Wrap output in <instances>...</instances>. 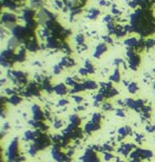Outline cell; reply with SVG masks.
Instances as JSON below:
<instances>
[{
	"mask_svg": "<svg viewBox=\"0 0 155 162\" xmlns=\"http://www.w3.org/2000/svg\"><path fill=\"white\" fill-rule=\"evenodd\" d=\"M109 80L113 83H119L121 81V75H120V69L119 67H115L113 73L109 77Z\"/></svg>",
	"mask_w": 155,
	"mask_h": 162,
	"instance_id": "cell-9",
	"label": "cell"
},
{
	"mask_svg": "<svg viewBox=\"0 0 155 162\" xmlns=\"http://www.w3.org/2000/svg\"><path fill=\"white\" fill-rule=\"evenodd\" d=\"M70 103V101L68 99H61L60 101H59V106H66Z\"/></svg>",
	"mask_w": 155,
	"mask_h": 162,
	"instance_id": "cell-34",
	"label": "cell"
},
{
	"mask_svg": "<svg viewBox=\"0 0 155 162\" xmlns=\"http://www.w3.org/2000/svg\"><path fill=\"white\" fill-rule=\"evenodd\" d=\"M124 139H125V137H122V136H117V138H116V141L117 142H121L122 140H124Z\"/></svg>",
	"mask_w": 155,
	"mask_h": 162,
	"instance_id": "cell-38",
	"label": "cell"
},
{
	"mask_svg": "<svg viewBox=\"0 0 155 162\" xmlns=\"http://www.w3.org/2000/svg\"><path fill=\"white\" fill-rule=\"evenodd\" d=\"M100 129H101V124L94 123V122H92V121H89V122H87V123L84 124L83 132L88 135H91L92 133L97 132V131H99Z\"/></svg>",
	"mask_w": 155,
	"mask_h": 162,
	"instance_id": "cell-5",
	"label": "cell"
},
{
	"mask_svg": "<svg viewBox=\"0 0 155 162\" xmlns=\"http://www.w3.org/2000/svg\"><path fill=\"white\" fill-rule=\"evenodd\" d=\"M139 38H136V37H130V38H127L125 40V45L127 47V49H135L136 45H137V42H138Z\"/></svg>",
	"mask_w": 155,
	"mask_h": 162,
	"instance_id": "cell-12",
	"label": "cell"
},
{
	"mask_svg": "<svg viewBox=\"0 0 155 162\" xmlns=\"http://www.w3.org/2000/svg\"><path fill=\"white\" fill-rule=\"evenodd\" d=\"M93 99H94V101L99 102V103H103V102H105V96H103V94L99 93V92H98V93H97L96 95L93 97Z\"/></svg>",
	"mask_w": 155,
	"mask_h": 162,
	"instance_id": "cell-25",
	"label": "cell"
},
{
	"mask_svg": "<svg viewBox=\"0 0 155 162\" xmlns=\"http://www.w3.org/2000/svg\"><path fill=\"white\" fill-rule=\"evenodd\" d=\"M115 114H116L117 117H120V118H125L126 117V112L122 107H118L115 110Z\"/></svg>",
	"mask_w": 155,
	"mask_h": 162,
	"instance_id": "cell-28",
	"label": "cell"
},
{
	"mask_svg": "<svg viewBox=\"0 0 155 162\" xmlns=\"http://www.w3.org/2000/svg\"><path fill=\"white\" fill-rule=\"evenodd\" d=\"M141 114V120L142 121H147L149 120V119H151V115H152V107H151V105H145L144 107H142V110H141L140 112Z\"/></svg>",
	"mask_w": 155,
	"mask_h": 162,
	"instance_id": "cell-8",
	"label": "cell"
},
{
	"mask_svg": "<svg viewBox=\"0 0 155 162\" xmlns=\"http://www.w3.org/2000/svg\"><path fill=\"white\" fill-rule=\"evenodd\" d=\"M103 158L105 162H110V161H112V160L115 159V156L113 155V153H110V152H103Z\"/></svg>",
	"mask_w": 155,
	"mask_h": 162,
	"instance_id": "cell-23",
	"label": "cell"
},
{
	"mask_svg": "<svg viewBox=\"0 0 155 162\" xmlns=\"http://www.w3.org/2000/svg\"><path fill=\"white\" fill-rule=\"evenodd\" d=\"M101 108H103V111H105V112H112V111H114L113 104L108 101L103 102V104H101Z\"/></svg>",
	"mask_w": 155,
	"mask_h": 162,
	"instance_id": "cell-22",
	"label": "cell"
},
{
	"mask_svg": "<svg viewBox=\"0 0 155 162\" xmlns=\"http://www.w3.org/2000/svg\"><path fill=\"white\" fill-rule=\"evenodd\" d=\"M103 42H105V43H107V44H113V39H112V36H111V35L103 36Z\"/></svg>",
	"mask_w": 155,
	"mask_h": 162,
	"instance_id": "cell-30",
	"label": "cell"
},
{
	"mask_svg": "<svg viewBox=\"0 0 155 162\" xmlns=\"http://www.w3.org/2000/svg\"><path fill=\"white\" fill-rule=\"evenodd\" d=\"M145 105H146V101H145L144 99L138 98L137 100H135V106H134V110L133 111L136 112V113H140Z\"/></svg>",
	"mask_w": 155,
	"mask_h": 162,
	"instance_id": "cell-15",
	"label": "cell"
},
{
	"mask_svg": "<svg viewBox=\"0 0 155 162\" xmlns=\"http://www.w3.org/2000/svg\"><path fill=\"white\" fill-rule=\"evenodd\" d=\"M92 149H94L95 152H97V153H101V145H97V144H94V145L91 146Z\"/></svg>",
	"mask_w": 155,
	"mask_h": 162,
	"instance_id": "cell-35",
	"label": "cell"
},
{
	"mask_svg": "<svg viewBox=\"0 0 155 162\" xmlns=\"http://www.w3.org/2000/svg\"><path fill=\"white\" fill-rule=\"evenodd\" d=\"M73 99H74V101L76 102L77 104H80L81 102L83 101V97L79 96L78 94H76V95H74V96H73Z\"/></svg>",
	"mask_w": 155,
	"mask_h": 162,
	"instance_id": "cell-32",
	"label": "cell"
},
{
	"mask_svg": "<svg viewBox=\"0 0 155 162\" xmlns=\"http://www.w3.org/2000/svg\"><path fill=\"white\" fill-rule=\"evenodd\" d=\"M129 162H144L142 159H130Z\"/></svg>",
	"mask_w": 155,
	"mask_h": 162,
	"instance_id": "cell-39",
	"label": "cell"
},
{
	"mask_svg": "<svg viewBox=\"0 0 155 162\" xmlns=\"http://www.w3.org/2000/svg\"><path fill=\"white\" fill-rule=\"evenodd\" d=\"M103 119V116L101 115L100 113H94L92 115V118L91 121L92 122H94V123H98V124H101V121Z\"/></svg>",
	"mask_w": 155,
	"mask_h": 162,
	"instance_id": "cell-18",
	"label": "cell"
},
{
	"mask_svg": "<svg viewBox=\"0 0 155 162\" xmlns=\"http://www.w3.org/2000/svg\"><path fill=\"white\" fill-rule=\"evenodd\" d=\"M99 4H100L101 6H111L110 2H109L108 0H100Z\"/></svg>",
	"mask_w": 155,
	"mask_h": 162,
	"instance_id": "cell-36",
	"label": "cell"
},
{
	"mask_svg": "<svg viewBox=\"0 0 155 162\" xmlns=\"http://www.w3.org/2000/svg\"><path fill=\"white\" fill-rule=\"evenodd\" d=\"M115 162H125L124 160H121L119 157H115Z\"/></svg>",
	"mask_w": 155,
	"mask_h": 162,
	"instance_id": "cell-40",
	"label": "cell"
},
{
	"mask_svg": "<svg viewBox=\"0 0 155 162\" xmlns=\"http://www.w3.org/2000/svg\"><path fill=\"white\" fill-rule=\"evenodd\" d=\"M145 140V135L140 133H135V142L137 144H141Z\"/></svg>",
	"mask_w": 155,
	"mask_h": 162,
	"instance_id": "cell-27",
	"label": "cell"
},
{
	"mask_svg": "<svg viewBox=\"0 0 155 162\" xmlns=\"http://www.w3.org/2000/svg\"><path fill=\"white\" fill-rule=\"evenodd\" d=\"M70 123H72V124H74V125L79 127L80 123H81V118L77 115V114H73V115L70 116Z\"/></svg>",
	"mask_w": 155,
	"mask_h": 162,
	"instance_id": "cell-16",
	"label": "cell"
},
{
	"mask_svg": "<svg viewBox=\"0 0 155 162\" xmlns=\"http://www.w3.org/2000/svg\"><path fill=\"white\" fill-rule=\"evenodd\" d=\"M117 104H118L120 107H124V106H126V102H125V100H120V99H118V100H117Z\"/></svg>",
	"mask_w": 155,
	"mask_h": 162,
	"instance_id": "cell-37",
	"label": "cell"
},
{
	"mask_svg": "<svg viewBox=\"0 0 155 162\" xmlns=\"http://www.w3.org/2000/svg\"><path fill=\"white\" fill-rule=\"evenodd\" d=\"M81 162H101L100 157L98 156V153L92 149L91 147L86 148L84 154L80 158Z\"/></svg>",
	"mask_w": 155,
	"mask_h": 162,
	"instance_id": "cell-3",
	"label": "cell"
},
{
	"mask_svg": "<svg viewBox=\"0 0 155 162\" xmlns=\"http://www.w3.org/2000/svg\"><path fill=\"white\" fill-rule=\"evenodd\" d=\"M127 59H128V67L132 71L136 72L139 69L141 64V57L139 53H137L135 49H127Z\"/></svg>",
	"mask_w": 155,
	"mask_h": 162,
	"instance_id": "cell-2",
	"label": "cell"
},
{
	"mask_svg": "<svg viewBox=\"0 0 155 162\" xmlns=\"http://www.w3.org/2000/svg\"><path fill=\"white\" fill-rule=\"evenodd\" d=\"M78 74L80 75V76L86 77V76H88V75H89V73H88V71L84 69V67H81V69H79V71H78Z\"/></svg>",
	"mask_w": 155,
	"mask_h": 162,
	"instance_id": "cell-33",
	"label": "cell"
},
{
	"mask_svg": "<svg viewBox=\"0 0 155 162\" xmlns=\"http://www.w3.org/2000/svg\"><path fill=\"white\" fill-rule=\"evenodd\" d=\"M114 149H115L114 146L108 142L105 143L103 145H101V153H103V152H110V153H113Z\"/></svg>",
	"mask_w": 155,
	"mask_h": 162,
	"instance_id": "cell-24",
	"label": "cell"
},
{
	"mask_svg": "<svg viewBox=\"0 0 155 162\" xmlns=\"http://www.w3.org/2000/svg\"><path fill=\"white\" fill-rule=\"evenodd\" d=\"M130 24L133 32L138 34L141 38L155 34V17L151 10H136L130 17Z\"/></svg>",
	"mask_w": 155,
	"mask_h": 162,
	"instance_id": "cell-1",
	"label": "cell"
},
{
	"mask_svg": "<svg viewBox=\"0 0 155 162\" xmlns=\"http://www.w3.org/2000/svg\"><path fill=\"white\" fill-rule=\"evenodd\" d=\"M108 52V44L103 42V43H99L95 47V51H94V54H93V57L96 58V59H99L103 54Z\"/></svg>",
	"mask_w": 155,
	"mask_h": 162,
	"instance_id": "cell-6",
	"label": "cell"
},
{
	"mask_svg": "<svg viewBox=\"0 0 155 162\" xmlns=\"http://www.w3.org/2000/svg\"><path fill=\"white\" fill-rule=\"evenodd\" d=\"M146 131L149 134H153L155 133V124L154 123H147L146 124Z\"/></svg>",
	"mask_w": 155,
	"mask_h": 162,
	"instance_id": "cell-29",
	"label": "cell"
},
{
	"mask_svg": "<svg viewBox=\"0 0 155 162\" xmlns=\"http://www.w3.org/2000/svg\"><path fill=\"white\" fill-rule=\"evenodd\" d=\"M136 147H137V145L134 144V143H121L116 148V151L118 154L122 155L124 157H129V155L131 154V152L134 151Z\"/></svg>",
	"mask_w": 155,
	"mask_h": 162,
	"instance_id": "cell-4",
	"label": "cell"
},
{
	"mask_svg": "<svg viewBox=\"0 0 155 162\" xmlns=\"http://www.w3.org/2000/svg\"><path fill=\"white\" fill-rule=\"evenodd\" d=\"M121 64H124V60H122L121 58H116V59H114V61H113V65L114 66L119 67Z\"/></svg>",
	"mask_w": 155,
	"mask_h": 162,
	"instance_id": "cell-31",
	"label": "cell"
},
{
	"mask_svg": "<svg viewBox=\"0 0 155 162\" xmlns=\"http://www.w3.org/2000/svg\"><path fill=\"white\" fill-rule=\"evenodd\" d=\"M84 69L88 71L89 74H95V67L90 60H87L86 62H84Z\"/></svg>",
	"mask_w": 155,
	"mask_h": 162,
	"instance_id": "cell-19",
	"label": "cell"
},
{
	"mask_svg": "<svg viewBox=\"0 0 155 162\" xmlns=\"http://www.w3.org/2000/svg\"><path fill=\"white\" fill-rule=\"evenodd\" d=\"M99 15H100L99 10H97V8H91L90 12H89V14H88V18L91 20H95Z\"/></svg>",
	"mask_w": 155,
	"mask_h": 162,
	"instance_id": "cell-17",
	"label": "cell"
},
{
	"mask_svg": "<svg viewBox=\"0 0 155 162\" xmlns=\"http://www.w3.org/2000/svg\"><path fill=\"white\" fill-rule=\"evenodd\" d=\"M136 151L138 152L139 156L142 160H151L154 156L153 152L149 148H142V147H136Z\"/></svg>",
	"mask_w": 155,
	"mask_h": 162,
	"instance_id": "cell-7",
	"label": "cell"
},
{
	"mask_svg": "<svg viewBox=\"0 0 155 162\" xmlns=\"http://www.w3.org/2000/svg\"><path fill=\"white\" fill-rule=\"evenodd\" d=\"M127 90L130 94L135 95V94L138 92L139 86H138V84H137V82H135V81H131V82H129V84L127 85Z\"/></svg>",
	"mask_w": 155,
	"mask_h": 162,
	"instance_id": "cell-14",
	"label": "cell"
},
{
	"mask_svg": "<svg viewBox=\"0 0 155 162\" xmlns=\"http://www.w3.org/2000/svg\"><path fill=\"white\" fill-rule=\"evenodd\" d=\"M75 41H76V43H77L78 45H83V44H84V42H86L84 36H83L82 34H78V35L76 36V39H75Z\"/></svg>",
	"mask_w": 155,
	"mask_h": 162,
	"instance_id": "cell-26",
	"label": "cell"
},
{
	"mask_svg": "<svg viewBox=\"0 0 155 162\" xmlns=\"http://www.w3.org/2000/svg\"><path fill=\"white\" fill-rule=\"evenodd\" d=\"M153 47H155V39L151 37L146 39V51H149Z\"/></svg>",
	"mask_w": 155,
	"mask_h": 162,
	"instance_id": "cell-20",
	"label": "cell"
},
{
	"mask_svg": "<svg viewBox=\"0 0 155 162\" xmlns=\"http://www.w3.org/2000/svg\"><path fill=\"white\" fill-rule=\"evenodd\" d=\"M54 91L59 96H64L68 93V86H66V84H64V83H59L54 88Z\"/></svg>",
	"mask_w": 155,
	"mask_h": 162,
	"instance_id": "cell-13",
	"label": "cell"
},
{
	"mask_svg": "<svg viewBox=\"0 0 155 162\" xmlns=\"http://www.w3.org/2000/svg\"><path fill=\"white\" fill-rule=\"evenodd\" d=\"M126 107L130 108V110H134V106H135V99L133 98H126Z\"/></svg>",
	"mask_w": 155,
	"mask_h": 162,
	"instance_id": "cell-21",
	"label": "cell"
},
{
	"mask_svg": "<svg viewBox=\"0 0 155 162\" xmlns=\"http://www.w3.org/2000/svg\"><path fill=\"white\" fill-rule=\"evenodd\" d=\"M117 134H118L119 136H122V137L127 138L128 136H131V135L133 134V129L130 125H125V127H119V129H117Z\"/></svg>",
	"mask_w": 155,
	"mask_h": 162,
	"instance_id": "cell-10",
	"label": "cell"
},
{
	"mask_svg": "<svg viewBox=\"0 0 155 162\" xmlns=\"http://www.w3.org/2000/svg\"><path fill=\"white\" fill-rule=\"evenodd\" d=\"M82 83L87 91H95V90H98V86H99L98 83L94 80H84Z\"/></svg>",
	"mask_w": 155,
	"mask_h": 162,
	"instance_id": "cell-11",
	"label": "cell"
}]
</instances>
